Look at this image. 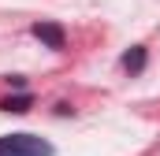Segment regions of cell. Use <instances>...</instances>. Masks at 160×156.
Returning a JSON list of instances; mask_svg holds the SVG:
<instances>
[{
	"instance_id": "4",
	"label": "cell",
	"mask_w": 160,
	"mask_h": 156,
	"mask_svg": "<svg viewBox=\"0 0 160 156\" xmlns=\"http://www.w3.org/2000/svg\"><path fill=\"white\" fill-rule=\"evenodd\" d=\"M30 104H34V97H30V93H19V97H8L0 108H4V112H26Z\"/></svg>"
},
{
	"instance_id": "1",
	"label": "cell",
	"mask_w": 160,
	"mask_h": 156,
	"mask_svg": "<svg viewBox=\"0 0 160 156\" xmlns=\"http://www.w3.org/2000/svg\"><path fill=\"white\" fill-rule=\"evenodd\" d=\"M0 156H52V145L45 138H34V134H4Z\"/></svg>"
},
{
	"instance_id": "3",
	"label": "cell",
	"mask_w": 160,
	"mask_h": 156,
	"mask_svg": "<svg viewBox=\"0 0 160 156\" xmlns=\"http://www.w3.org/2000/svg\"><path fill=\"white\" fill-rule=\"evenodd\" d=\"M123 67H127L130 75H138V71L145 67V48H142V45H134L130 52H123Z\"/></svg>"
},
{
	"instance_id": "2",
	"label": "cell",
	"mask_w": 160,
	"mask_h": 156,
	"mask_svg": "<svg viewBox=\"0 0 160 156\" xmlns=\"http://www.w3.org/2000/svg\"><path fill=\"white\" fill-rule=\"evenodd\" d=\"M30 34H34L45 48H52V52H60V48L67 45V34H63V26H60V22H34V26H30Z\"/></svg>"
}]
</instances>
